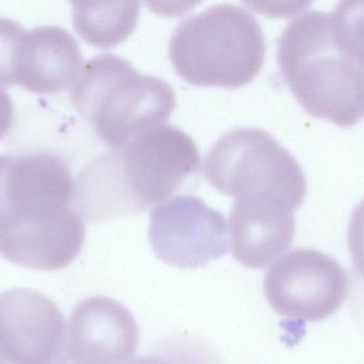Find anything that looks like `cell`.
I'll return each mask as SVG.
<instances>
[{
  "label": "cell",
  "instance_id": "obj_19",
  "mask_svg": "<svg viewBox=\"0 0 364 364\" xmlns=\"http://www.w3.org/2000/svg\"><path fill=\"white\" fill-rule=\"evenodd\" d=\"M51 364H74L70 363V359L68 358V357L65 356V355L62 354L61 356L59 357V358L57 359V360L55 361V363Z\"/></svg>",
  "mask_w": 364,
  "mask_h": 364
},
{
  "label": "cell",
  "instance_id": "obj_18",
  "mask_svg": "<svg viewBox=\"0 0 364 364\" xmlns=\"http://www.w3.org/2000/svg\"><path fill=\"white\" fill-rule=\"evenodd\" d=\"M125 364H179L173 361L170 357L161 355H146V356L136 357Z\"/></svg>",
  "mask_w": 364,
  "mask_h": 364
},
{
  "label": "cell",
  "instance_id": "obj_7",
  "mask_svg": "<svg viewBox=\"0 0 364 364\" xmlns=\"http://www.w3.org/2000/svg\"><path fill=\"white\" fill-rule=\"evenodd\" d=\"M346 271L318 250L299 248L278 258L264 275L269 306L279 316L316 323L336 313L348 298Z\"/></svg>",
  "mask_w": 364,
  "mask_h": 364
},
{
  "label": "cell",
  "instance_id": "obj_1",
  "mask_svg": "<svg viewBox=\"0 0 364 364\" xmlns=\"http://www.w3.org/2000/svg\"><path fill=\"white\" fill-rule=\"evenodd\" d=\"M68 164L49 153L0 155V256L34 271L65 269L85 241Z\"/></svg>",
  "mask_w": 364,
  "mask_h": 364
},
{
  "label": "cell",
  "instance_id": "obj_11",
  "mask_svg": "<svg viewBox=\"0 0 364 364\" xmlns=\"http://www.w3.org/2000/svg\"><path fill=\"white\" fill-rule=\"evenodd\" d=\"M76 38L64 28L41 26L26 31L14 64L15 85L36 94H55L74 85L82 68Z\"/></svg>",
  "mask_w": 364,
  "mask_h": 364
},
{
  "label": "cell",
  "instance_id": "obj_4",
  "mask_svg": "<svg viewBox=\"0 0 364 364\" xmlns=\"http://www.w3.org/2000/svg\"><path fill=\"white\" fill-rule=\"evenodd\" d=\"M70 100L100 140L112 149L164 124L176 107L174 90L166 81L139 73L113 53H100L82 66Z\"/></svg>",
  "mask_w": 364,
  "mask_h": 364
},
{
  "label": "cell",
  "instance_id": "obj_5",
  "mask_svg": "<svg viewBox=\"0 0 364 364\" xmlns=\"http://www.w3.org/2000/svg\"><path fill=\"white\" fill-rule=\"evenodd\" d=\"M264 34L252 13L220 4L186 17L175 29L168 53L177 74L203 87L250 83L264 64Z\"/></svg>",
  "mask_w": 364,
  "mask_h": 364
},
{
  "label": "cell",
  "instance_id": "obj_16",
  "mask_svg": "<svg viewBox=\"0 0 364 364\" xmlns=\"http://www.w3.org/2000/svg\"><path fill=\"white\" fill-rule=\"evenodd\" d=\"M348 245L355 269L364 278V199L355 207L350 216Z\"/></svg>",
  "mask_w": 364,
  "mask_h": 364
},
{
  "label": "cell",
  "instance_id": "obj_8",
  "mask_svg": "<svg viewBox=\"0 0 364 364\" xmlns=\"http://www.w3.org/2000/svg\"><path fill=\"white\" fill-rule=\"evenodd\" d=\"M149 236L156 256L181 269H200L229 251L226 218L195 196L154 207Z\"/></svg>",
  "mask_w": 364,
  "mask_h": 364
},
{
  "label": "cell",
  "instance_id": "obj_2",
  "mask_svg": "<svg viewBox=\"0 0 364 364\" xmlns=\"http://www.w3.org/2000/svg\"><path fill=\"white\" fill-rule=\"evenodd\" d=\"M200 167L196 143L170 124L105 152L77 177L76 207L92 224L139 215L181 189Z\"/></svg>",
  "mask_w": 364,
  "mask_h": 364
},
{
  "label": "cell",
  "instance_id": "obj_9",
  "mask_svg": "<svg viewBox=\"0 0 364 364\" xmlns=\"http://www.w3.org/2000/svg\"><path fill=\"white\" fill-rule=\"evenodd\" d=\"M66 323L51 299L32 288L0 295V357L9 364H51L66 345Z\"/></svg>",
  "mask_w": 364,
  "mask_h": 364
},
{
  "label": "cell",
  "instance_id": "obj_14",
  "mask_svg": "<svg viewBox=\"0 0 364 364\" xmlns=\"http://www.w3.org/2000/svg\"><path fill=\"white\" fill-rule=\"evenodd\" d=\"M333 36L356 62L364 64V1H341L331 13Z\"/></svg>",
  "mask_w": 364,
  "mask_h": 364
},
{
  "label": "cell",
  "instance_id": "obj_3",
  "mask_svg": "<svg viewBox=\"0 0 364 364\" xmlns=\"http://www.w3.org/2000/svg\"><path fill=\"white\" fill-rule=\"evenodd\" d=\"M277 61L306 113L340 128L360 121L358 64L336 41L331 13L308 11L291 21L278 40Z\"/></svg>",
  "mask_w": 364,
  "mask_h": 364
},
{
  "label": "cell",
  "instance_id": "obj_10",
  "mask_svg": "<svg viewBox=\"0 0 364 364\" xmlns=\"http://www.w3.org/2000/svg\"><path fill=\"white\" fill-rule=\"evenodd\" d=\"M140 331L132 312L110 297H87L70 318L64 355L74 364H123L138 350Z\"/></svg>",
  "mask_w": 364,
  "mask_h": 364
},
{
  "label": "cell",
  "instance_id": "obj_12",
  "mask_svg": "<svg viewBox=\"0 0 364 364\" xmlns=\"http://www.w3.org/2000/svg\"><path fill=\"white\" fill-rule=\"evenodd\" d=\"M294 212L277 203L235 201L229 213L233 258L259 269L284 254L294 241Z\"/></svg>",
  "mask_w": 364,
  "mask_h": 364
},
{
  "label": "cell",
  "instance_id": "obj_17",
  "mask_svg": "<svg viewBox=\"0 0 364 364\" xmlns=\"http://www.w3.org/2000/svg\"><path fill=\"white\" fill-rule=\"evenodd\" d=\"M14 121V107L10 95L0 89V140L8 134Z\"/></svg>",
  "mask_w": 364,
  "mask_h": 364
},
{
  "label": "cell",
  "instance_id": "obj_6",
  "mask_svg": "<svg viewBox=\"0 0 364 364\" xmlns=\"http://www.w3.org/2000/svg\"><path fill=\"white\" fill-rule=\"evenodd\" d=\"M205 175L235 201L279 203L296 211L307 194V180L296 158L260 128L223 135L205 155Z\"/></svg>",
  "mask_w": 364,
  "mask_h": 364
},
{
  "label": "cell",
  "instance_id": "obj_13",
  "mask_svg": "<svg viewBox=\"0 0 364 364\" xmlns=\"http://www.w3.org/2000/svg\"><path fill=\"white\" fill-rule=\"evenodd\" d=\"M138 1L73 2V21L79 36L98 48H110L136 29Z\"/></svg>",
  "mask_w": 364,
  "mask_h": 364
},
{
  "label": "cell",
  "instance_id": "obj_20",
  "mask_svg": "<svg viewBox=\"0 0 364 364\" xmlns=\"http://www.w3.org/2000/svg\"><path fill=\"white\" fill-rule=\"evenodd\" d=\"M0 364H4V363L1 361V359H0Z\"/></svg>",
  "mask_w": 364,
  "mask_h": 364
},
{
  "label": "cell",
  "instance_id": "obj_15",
  "mask_svg": "<svg viewBox=\"0 0 364 364\" xmlns=\"http://www.w3.org/2000/svg\"><path fill=\"white\" fill-rule=\"evenodd\" d=\"M26 31L21 24L0 17V85H15V59Z\"/></svg>",
  "mask_w": 364,
  "mask_h": 364
}]
</instances>
